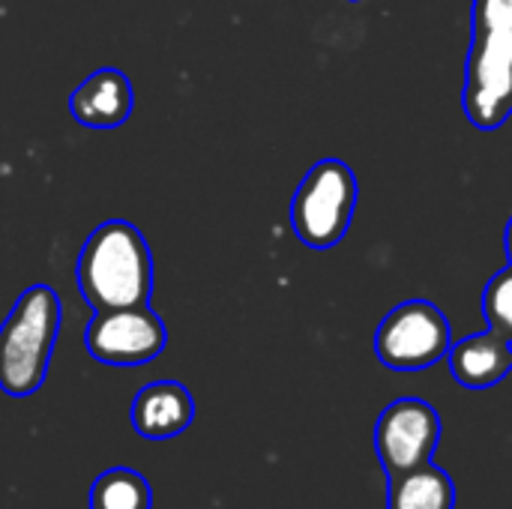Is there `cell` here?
<instances>
[{
  "label": "cell",
  "instance_id": "8",
  "mask_svg": "<svg viewBox=\"0 0 512 509\" xmlns=\"http://www.w3.org/2000/svg\"><path fill=\"white\" fill-rule=\"evenodd\" d=\"M135 105L132 84L120 69H96L69 96L72 117L87 129H117L129 120Z\"/></svg>",
  "mask_w": 512,
  "mask_h": 509
},
{
  "label": "cell",
  "instance_id": "9",
  "mask_svg": "<svg viewBox=\"0 0 512 509\" xmlns=\"http://www.w3.org/2000/svg\"><path fill=\"white\" fill-rule=\"evenodd\" d=\"M195 420V399L177 381H153L132 402V429L147 441L183 435Z\"/></svg>",
  "mask_w": 512,
  "mask_h": 509
},
{
  "label": "cell",
  "instance_id": "13",
  "mask_svg": "<svg viewBox=\"0 0 512 509\" xmlns=\"http://www.w3.org/2000/svg\"><path fill=\"white\" fill-rule=\"evenodd\" d=\"M483 315L492 330L504 333L512 342V267H504L489 279L483 291Z\"/></svg>",
  "mask_w": 512,
  "mask_h": 509
},
{
  "label": "cell",
  "instance_id": "5",
  "mask_svg": "<svg viewBox=\"0 0 512 509\" xmlns=\"http://www.w3.org/2000/svg\"><path fill=\"white\" fill-rule=\"evenodd\" d=\"M453 330L429 300H405L387 312L375 333V354L393 372H423L450 354Z\"/></svg>",
  "mask_w": 512,
  "mask_h": 509
},
{
  "label": "cell",
  "instance_id": "4",
  "mask_svg": "<svg viewBox=\"0 0 512 509\" xmlns=\"http://www.w3.org/2000/svg\"><path fill=\"white\" fill-rule=\"evenodd\" d=\"M462 108L483 132L501 129L512 117V27L507 24H471Z\"/></svg>",
  "mask_w": 512,
  "mask_h": 509
},
{
  "label": "cell",
  "instance_id": "6",
  "mask_svg": "<svg viewBox=\"0 0 512 509\" xmlns=\"http://www.w3.org/2000/svg\"><path fill=\"white\" fill-rule=\"evenodd\" d=\"M441 441V417L426 399H396L375 423V453L387 477L429 465Z\"/></svg>",
  "mask_w": 512,
  "mask_h": 509
},
{
  "label": "cell",
  "instance_id": "12",
  "mask_svg": "<svg viewBox=\"0 0 512 509\" xmlns=\"http://www.w3.org/2000/svg\"><path fill=\"white\" fill-rule=\"evenodd\" d=\"M90 509H150L153 507V489L150 483L132 471V468H111L96 477L90 486Z\"/></svg>",
  "mask_w": 512,
  "mask_h": 509
},
{
  "label": "cell",
  "instance_id": "2",
  "mask_svg": "<svg viewBox=\"0 0 512 509\" xmlns=\"http://www.w3.org/2000/svg\"><path fill=\"white\" fill-rule=\"evenodd\" d=\"M60 297L51 285H30L0 327V390L33 396L48 375L60 333Z\"/></svg>",
  "mask_w": 512,
  "mask_h": 509
},
{
  "label": "cell",
  "instance_id": "14",
  "mask_svg": "<svg viewBox=\"0 0 512 509\" xmlns=\"http://www.w3.org/2000/svg\"><path fill=\"white\" fill-rule=\"evenodd\" d=\"M471 24H507L512 27V0H474Z\"/></svg>",
  "mask_w": 512,
  "mask_h": 509
},
{
  "label": "cell",
  "instance_id": "1",
  "mask_svg": "<svg viewBox=\"0 0 512 509\" xmlns=\"http://www.w3.org/2000/svg\"><path fill=\"white\" fill-rule=\"evenodd\" d=\"M75 279L93 312L147 306L153 294V255L144 234L123 219L102 222L81 246Z\"/></svg>",
  "mask_w": 512,
  "mask_h": 509
},
{
  "label": "cell",
  "instance_id": "3",
  "mask_svg": "<svg viewBox=\"0 0 512 509\" xmlns=\"http://www.w3.org/2000/svg\"><path fill=\"white\" fill-rule=\"evenodd\" d=\"M360 186L348 162L321 159L300 180L291 201V228L309 249H333L351 228Z\"/></svg>",
  "mask_w": 512,
  "mask_h": 509
},
{
  "label": "cell",
  "instance_id": "7",
  "mask_svg": "<svg viewBox=\"0 0 512 509\" xmlns=\"http://www.w3.org/2000/svg\"><path fill=\"white\" fill-rule=\"evenodd\" d=\"M168 342V330L162 318L147 306L93 312L84 345L87 354L105 366H144L153 363Z\"/></svg>",
  "mask_w": 512,
  "mask_h": 509
},
{
  "label": "cell",
  "instance_id": "11",
  "mask_svg": "<svg viewBox=\"0 0 512 509\" xmlns=\"http://www.w3.org/2000/svg\"><path fill=\"white\" fill-rule=\"evenodd\" d=\"M387 509H456V486L438 465L387 477Z\"/></svg>",
  "mask_w": 512,
  "mask_h": 509
},
{
  "label": "cell",
  "instance_id": "10",
  "mask_svg": "<svg viewBox=\"0 0 512 509\" xmlns=\"http://www.w3.org/2000/svg\"><path fill=\"white\" fill-rule=\"evenodd\" d=\"M450 372L468 390H489L512 372V342L498 330H483L450 345Z\"/></svg>",
  "mask_w": 512,
  "mask_h": 509
},
{
  "label": "cell",
  "instance_id": "15",
  "mask_svg": "<svg viewBox=\"0 0 512 509\" xmlns=\"http://www.w3.org/2000/svg\"><path fill=\"white\" fill-rule=\"evenodd\" d=\"M504 243H507V258H510V267H512V216H510V222H507V234H504Z\"/></svg>",
  "mask_w": 512,
  "mask_h": 509
}]
</instances>
